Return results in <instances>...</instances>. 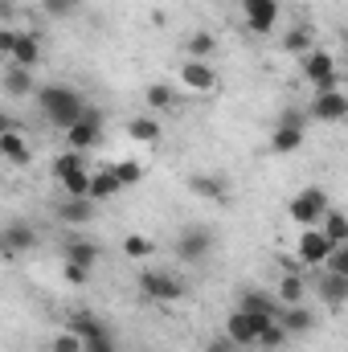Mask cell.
I'll return each mask as SVG.
<instances>
[{"mask_svg": "<svg viewBox=\"0 0 348 352\" xmlns=\"http://www.w3.org/2000/svg\"><path fill=\"white\" fill-rule=\"evenodd\" d=\"M303 78L316 90H336V62H332V54L328 50H312L303 58Z\"/></svg>", "mask_w": 348, "mask_h": 352, "instance_id": "cell-8", "label": "cell"}, {"mask_svg": "<svg viewBox=\"0 0 348 352\" xmlns=\"http://www.w3.org/2000/svg\"><path fill=\"white\" fill-rule=\"evenodd\" d=\"M0 156H4L8 164L25 168V164H33V144H29L17 127H8V123H4V131H0Z\"/></svg>", "mask_w": 348, "mask_h": 352, "instance_id": "cell-10", "label": "cell"}, {"mask_svg": "<svg viewBox=\"0 0 348 352\" xmlns=\"http://www.w3.org/2000/svg\"><path fill=\"white\" fill-rule=\"evenodd\" d=\"M144 102H148V111H173L176 90L168 87V82H152V87L144 90Z\"/></svg>", "mask_w": 348, "mask_h": 352, "instance_id": "cell-27", "label": "cell"}, {"mask_svg": "<svg viewBox=\"0 0 348 352\" xmlns=\"http://www.w3.org/2000/svg\"><path fill=\"white\" fill-rule=\"evenodd\" d=\"M242 12H246V25L266 37L279 21V0H242Z\"/></svg>", "mask_w": 348, "mask_h": 352, "instance_id": "cell-12", "label": "cell"}, {"mask_svg": "<svg viewBox=\"0 0 348 352\" xmlns=\"http://www.w3.org/2000/svg\"><path fill=\"white\" fill-rule=\"evenodd\" d=\"M70 332H78L87 344H90V340H111V332H107V328H102L94 316H87V311H78V316L70 320Z\"/></svg>", "mask_w": 348, "mask_h": 352, "instance_id": "cell-26", "label": "cell"}, {"mask_svg": "<svg viewBox=\"0 0 348 352\" xmlns=\"http://www.w3.org/2000/svg\"><path fill=\"white\" fill-rule=\"evenodd\" d=\"M87 352H115V340H90Z\"/></svg>", "mask_w": 348, "mask_h": 352, "instance_id": "cell-43", "label": "cell"}, {"mask_svg": "<svg viewBox=\"0 0 348 352\" xmlns=\"http://www.w3.org/2000/svg\"><path fill=\"white\" fill-rule=\"evenodd\" d=\"M213 50H217V37H213V33H193V37L184 41V54H188V62H205Z\"/></svg>", "mask_w": 348, "mask_h": 352, "instance_id": "cell-28", "label": "cell"}, {"mask_svg": "<svg viewBox=\"0 0 348 352\" xmlns=\"http://www.w3.org/2000/svg\"><path fill=\"white\" fill-rule=\"evenodd\" d=\"M226 336H230L238 349H259V328H254V316H250V311H242V307H234V311L226 316Z\"/></svg>", "mask_w": 348, "mask_h": 352, "instance_id": "cell-9", "label": "cell"}, {"mask_svg": "<svg viewBox=\"0 0 348 352\" xmlns=\"http://www.w3.org/2000/svg\"><path fill=\"white\" fill-rule=\"evenodd\" d=\"M0 242H4V254H25V250L37 246V230L29 221H8L4 234H0Z\"/></svg>", "mask_w": 348, "mask_h": 352, "instance_id": "cell-13", "label": "cell"}, {"mask_svg": "<svg viewBox=\"0 0 348 352\" xmlns=\"http://www.w3.org/2000/svg\"><path fill=\"white\" fill-rule=\"evenodd\" d=\"M287 340H291V332L283 328V320H274L270 328H262V332H259V349H262V352H274V349H283Z\"/></svg>", "mask_w": 348, "mask_h": 352, "instance_id": "cell-32", "label": "cell"}, {"mask_svg": "<svg viewBox=\"0 0 348 352\" xmlns=\"http://www.w3.org/2000/svg\"><path fill=\"white\" fill-rule=\"evenodd\" d=\"M127 135H131L135 144H156V140L164 135V127H160L156 115H135V119H127Z\"/></svg>", "mask_w": 348, "mask_h": 352, "instance_id": "cell-19", "label": "cell"}, {"mask_svg": "<svg viewBox=\"0 0 348 352\" xmlns=\"http://www.w3.org/2000/svg\"><path fill=\"white\" fill-rule=\"evenodd\" d=\"M90 180H94V173L83 168V173L66 176V180H62V188H66V197H90Z\"/></svg>", "mask_w": 348, "mask_h": 352, "instance_id": "cell-34", "label": "cell"}, {"mask_svg": "<svg viewBox=\"0 0 348 352\" xmlns=\"http://www.w3.org/2000/svg\"><path fill=\"white\" fill-rule=\"evenodd\" d=\"M94 205L98 201H90V197H66L58 205V221L62 226H90L94 221Z\"/></svg>", "mask_w": 348, "mask_h": 352, "instance_id": "cell-15", "label": "cell"}, {"mask_svg": "<svg viewBox=\"0 0 348 352\" xmlns=\"http://www.w3.org/2000/svg\"><path fill=\"white\" fill-rule=\"evenodd\" d=\"M307 115H312V119H320V123H340V119H348V94L340 87H336V90H316V98H312Z\"/></svg>", "mask_w": 348, "mask_h": 352, "instance_id": "cell-7", "label": "cell"}, {"mask_svg": "<svg viewBox=\"0 0 348 352\" xmlns=\"http://www.w3.org/2000/svg\"><path fill=\"white\" fill-rule=\"evenodd\" d=\"M140 291L148 295V299H156V303H176L180 295H184V283L168 274V270H140Z\"/></svg>", "mask_w": 348, "mask_h": 352, "instance_id": "cell-3", "label": "cell"}, {"mask_svg": "<svg viewBox=\"0 0 348 352\" xmlns=\"http://www.w3.org/2000/svg\"><path fill=\"white\" fill-rule=\"evenodd\" d=\"M332 250H336V242H332L320 226L303 230V234H299V242H295V254H299V263H303V266H324L328 258H332Z\"/></svg>", "mask_w": 348, "mask_h": 352, "instance_id": "cell-4", "label": "cell"}, {"mask_svg": "<svg viewBox=\"0 0 348 352\" xmlns=\"http://www.w3.org/2000/svg\"><path fill=\"white\" fill-rule=\"evenodd\" d=\"M8 62L37 70V62H41V41H37V33H21V37H17V50H12V58H8Z\"/></svg>", "mask_w": 348, "mask_h": 352, "instance_id": "cell-20", "label": "cell"}, {"mask_svg": "<svg viewBox=\"0 0 348 352\" xmlns=\"http://www.w3.org/2000/svg\"><path fill=\"white\" fill-rule=\"evenodd\" d=\"M303 295H307L303 274H283V283H279V303H283V307H299Z\"/></svg>", "mask_w": 348, "mask_h": 352, "instance_id": "cell-24", "label": "cell"}, {"mask_svg": "<svg viewBox=\"0 0 348 352\" xmlns=\"http://www.w3.org/2000/svg\"><path fill=\"white\" fill-rule=\"evenodd\" d=\"M123 254H127V258H152V254H156V242H152L148 234H127V238H123Z\"/></svg>", "mask_w": 348, "mask_h": 352, "instance_id": "cell-30", "label": "cell"}, {"mask_svg": "<svg viewBox=\"0 0 348 352\" xmlns=\"http://www.w3.org/2000/svg\"><path fill=\"white\" fill-rule=\"evenodd\" d=\"M205 352H242V349H238V344H234V340H230V336L221 332V336H213V340H205Z\"/></svg>", "mask_w": 348, "mask_h": 352, "instance_id": "cell-40", "label": "cell"}, {"mask_svg": "<svg viewBox=\"0 0 348 352\" xmlns=\"http://www.w3.org/2000/svg\"><path fill=\"white\" fill-rule=\"evenodd\" d=\"M283 328H287L291 336H307V332L316 328V316H312L303 303H299V307H287V311H283Z\"/></svg>", "mask_w": 348, "mask_h": 352, "instance_id": "cell-25", "label": "cell"}, {"mask_svg": "<svg viewBox=\"0 0 348 352\" xmlns=\"http://www.w3.org/2000/svg\"><path fill=\"white\" fill-rule=\"evenodd\" d=\"M328 209H332V205H328V192H324V188H316V184H312V188H303V192H295V197H291V205H287L291 221H295V226H303V230L320 226V221L328 217Z\"/></svg>", "mask_w": 348, "mask_h": 352, "instance_id": "cell-2", "label": "cell"}, {"mask_svg": "<svg viewBox=\"0 0 348 352\" xmlns=\"http://www.w3.org/2000/svg\"><path fill=\"white\" fill-rule=\"evenodd\" d=\"M238 307L242 311H250V316H270V320H283V303H279V295H266L259 287H250V291H242L238 295Z\"/></svg>", "mask_w": 348, "mask_h": 352, "instance_id": "cell-11", "label": "cell"}, {"mask_svg": "<svg viewBox=\"0 0 348 352\" xmlns=\"http://www.w3.org/2000/svg\"><path fill=\"white\" fill-rule=\"evenodd\" d=\"M41 8H45L50 16H70V12L78 8V0H41Z\"/></svg>", "mask_w": 348, "mask_h": 352, "instance_id": "cell-39", "label": "cell"}, {"mask_svg": "<svg viewBox=\"0 0 348 352\" xmlns=\"http://www.w3.org/2000/svg\"><path fill=\"white\" fill-rule=\"evenodd\" d=\"M54 352H87V340L78 336V332H62V336H54Z\"/></svg>", "mask_w": 348, "mask_h": 352, "instance_id": "cell-36", "label": "cell"}, {"mask_svg": "<svg viewBox=\"0 0 348 352\" xmlns=\"http://www.w3.org/2000/svg\"><path fill=\"white\" fill-rule=\"evenodd\" d=\"M180 82L188 90H197V94H209V90H217V70L209 62H184L180 66Z\"/></svg>", "mask_w": 348, "mask_h": 352, "instance_id": "cell-14", "label": "cell"}, {"mask_svg": "<svg viewBox=\"0 0 348 352\" xmlns=\"http://www.w3.org/2000/svg\"><path fill=\"white\" fill-rule=\"evenodd\" d=\"M324 270H332V274H348V242H340V246L332 250V258L324 263Z\"/></svg>", "mask_w": 348, "mask_h": 352, "instance_id": "cell-38", "label": "cell"}, {"mask_svg": "<svg viewBox=\"0 0 348 352\" xmlns=\"http://www.w3.org/2000/svg\"><path fill=\"white\" fill-rule=\"evenodd\" d=\"M283 50H287V54H303V58H307V54H312V29H303V25H299V29H291V33L283 37Z\"/></svg>", "mask_w": 348, "mask_h": 352, "instance_id": "cell-33", "label": "cell"}, {"mask_svg": "<svg viewBox=\"0 0 348 352\" xmlns=\"http://www.w3.org/2000/svg\"><path fill=\"white\" fill-rule=\"evenodd\" d=\"M62 135H66V148H74V152H90V148L102 140V115H98L94 107H87V115H83L74 127H66Z\"/></svg>", "mask_w": 348, "mask_h": 352, "instance_id": "cell-5", "label": "cell"}, {"mask_svg": "<svg viewBox=\"0 0 348 352\" xmlns=\"http://www.w3.org/2000/svg\"><path fill=\"white\" fill-rule=\"evenodd\" d=\"M83 168H87V160H83V152H74V148H66V152L54 160V176H58V180H66V176L83 173Z\"/></svg>", "mask_w": 348, "mask_h": 352, "instance_id": "cell-29", "label": "cell"}, {"mask_svg": "<svg viewBox=\"0 0 348 352\" xmlns=\"http://www.w3.org/2000/svg\"><path fill=\"white\" fill-rule=\"evenodd\" d=\"M316 295H320L324 307H340V303L348 299V274H332V270H324L320 283H316Z\"/></svg>", "mask_w": 348, "mask_h": 352, "instance_id": "cell-16", "label": "cell"}, {"mask_svg": "<svg viewBox=\"0 0 348 352\" xmlns=\"http://www.w3.org/2000/svg\"><path fill=\"white\" fill-rule=\"evenodd\" d=\"M279 123H283V127H303L307 119H303V111H283V115H279Z\"/></svg>", "mask_w": 348, "mask_h": 352, "instance_id": "cell-42", "label": "cell"}, {"mask_svg": "<svg viewBox=\"0 0 348 352\" xmlns=\"http://www.w3.org/2000/svg\"><path fill=\"white\" fill-rule=\"evenodd\" d=\"M102 258V246L90 242V238H66L62 246V263H78V266H94Z\"/></svg>", "mask_w": 348, "mask_h": 352, "instance_id": "cell-18", "label": "cell"}, {"mask_svg": "<svg viewBox=\"0 0 348 352\" xmlns=\"http://www.w3.org/2000/svg\"><path fill=\"white\" fill-rule=\"evenodd\" d=\"M17 37H21L17 29H0V54H8V58H12V50H17Z\"/></svg>", "mask_w": 348, "mask_h": 352, "instance_id": "cell-41", "label": "cell"}, {"mask_svg": "<svg viewBox=\"0 0 348 352\" xmlns=\"http://www.w3.org/2000/svg\"><path fill=\"white\" fill-rule=\"evenodd\" d=\"M37 111H41L45 123H54L58 131H66V127H74V123L87 115V102H83V94H78L74 87L54 82V87L37 90Z\"/></svg>", "mask_w": 348, "mask_h": 352, "instance_id": "cell-1", "label": "cell"}, {"mask_svg": "<svg viewBox=\"0 0 348 352\" xmlns=\"http://www.w3.org/2000/svg\"><path fill=\"white\" fill-rule=\"evenodd\" d=\"M320 230H324L336 246H340V242H348V217L340 213V209H328V217L320 221Z\"/></svg>", "mask_w": 348, "mask_h": 352, "instance_id": "cell-31", "label": "cell"}, {"mask_svg": "<svg viewBox=\"0 0 348 352\" xmlns=\"http://www.w3.org/2000/svg\"><path fill=\"white\" fill-rule=\"evenodd\" d=\"M0 82H4V94H8V98H29V94H33V70L8 62L4 74H0Z\"/></svg>", "mask_w": 348, "mask_h": 352, "instance_id": "cell-17", "label": "cell"}, {"mask_svg": "<svg viewBox=\"0 0 348 352\" xmlns=\"http://www.w3.org/2000/svg\"><path fill=\"white\" fill-rule=\"evenodd\" d=\"M188 188H193V192H197V197H205V201H226V197H230V188H226V180H221V176H193V180H188Z\"/></svg>", "mask_w": 348, "mask_h": 352, "instance_id": "cell-22", "label": "cell"}, {"mask_svg": "<svg viewBox=\"0 0 348 352\" xmlns=\"http://www.w3.org/2000/svg\"><path fill=\"white\" fill-rule=\"evenodd\" d=\"M62 274H66V283H70V287H87V278H90V266H78V263H62Z\"/></svg>", "mask_w": 348, "mask_h": 352, "instance_id": "cell-37", "label": "cell"}, {"mask_svg": "<svg viewBox=\"0 0 348 352\" xmlns=\"http://www.w3.org/2000/svg\"><path fill=\"white\" fill-rule=\"evenodd\" d=\"M209 250H213V234H209L205 226H184V230H180V238H176L180 263H205Z\"/></svg>", "mask_w": 348, "mask_h": 352, "instance_id": "cell-6", "label": "cell"}, {"mask_svg": "<svg viewBox=\"0 0 348 352\" xmlns=\"http://www.w3.org/2000/svg\"><path fill=\"white\" fill-rule=\"evenodd\" d=\"M299 148H303V127H283V123H274L270 152H279V156H291V152H299Z\"/></svg>", "mask_w": 348, "mask_h": 352, "instance_id": "cell-21", "label": "cell"}, {"mask_svg": "<svg viewBox=\"0 0 348 352\" xmlns=\"http://www.w3.org/2000/svg\"><path fill=\"white\" fill-rule=\"evenodd\" d=\"M119 188H123V184H119L115 168H98V173H94V180H90V201H111Z\"/></svg>", "mask_w": 348, "mask_h": 352, "instance_id": "cell-23", "label": "cell"}, {"mask_svg": "<svg viewBox=\"0 0 348 352\" xmlns=\"http://www.w3.org/2000/svg\"><path fill=\"white\" fill-rule=\"evenodd\" d=\"M111 168H115V176H119V184H123V188L144 180V164H140V160H119V164H111Z\"/></svg>", "mask_w": 348, "mask_h": 352, "instance_id": "cell-35", "label": "cell"}]
</instances>
